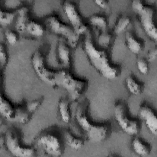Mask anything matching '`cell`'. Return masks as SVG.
Wrapping results in <instances>:
<instances>
[{
    "label": "cell",
    "instance_id": "obj_1",
    "mask_svg": "<svg viewBox=\"0 0 157 157\" xmlns=\"http://www.w3.org/2000/svg\"><path fill=\"white\" fill-rule=\"evenodd\" d=\"M82 45L89 63L102 77L107 80H113L120 76L121 69L110 62L104 50L95 47L88 33L85 37Z\"/></svg>",
    "mask_w": 157,
    "mask_h": 157
},
{
    "label": "cell",
    "instance_id": "obj_2",
    "mask_svg": "<svg viewBox=\"0 0 157 157\" xmlns=\"http://www.w3.org/2000/svg\"><path fill=\"white\" fill-rule=\"evenodd\" d=\"M87 105L83 102L80 104L75 110V118L78 126L85 133L88 140L93 143L105 140L109 134L107 124L91 123L87 115Z\"/></svg>",
    "mask_w": 157,
    "mask_h": 157
},
{
    "label": "cell",
    "instance_id": "obj_3",
    "mask_svg": "<svg viewBox=\"0 0 157 157\" xmlns=\"http://www.w3.org/2000/svg\"><path fill=\"white\" fill-rule=\"evenodd\" d=\"M54 87L61 88L66 90L69 100L75 102L85 91L87 83L75 78L69 71L64 69L55 72Z\"/></svg>",
    "mask_w": 157,
    "mask_h": 157
},
{
    "label": "cell",
    "instance_id": "obj_4",
    "mask_svg": "<svg viewBox=\"0 0 157 157\" xmlns=\"http://www.w3.org/2000/svg\"><path fill=\"white\" fill-rule=\"evenodd\" d=\"M131 6L134 10L139 14L140 24L146 34L152 40H157V29L154 21V10L145 5L140 0L132 1Z\"/></svg>",
    "mask_w": 157,
    "mask_h": 157
},
{
    "label": "cell",
    "instance_id": "obj_5",
    "mask_svg": "<svg viewBox=\"0 0 157 157\" xmlns=\"http://www.w3.org/2000/svg\"><path fill=\"white\" fill-rule=\"evenodd\" d=\"M44 23L50 32L64 39L70 47L74 48L77 47L79 36L72 26L63 23L55 15L48 16L45 18Z\"/></svg>",
    "mask_w": 157,
    "mask_h": 157
},
{
    "label": "cell",
    "instance_id": "obj_6",
    "mask_svg": "<svg viewBox=\"0 0 157 157\" xmlns=\"http://www.w3.org/2000/svg\"><path fill=\"white\" fill-rule=\"evenodd\" d=\"M128 113L127 107L124 102H117L115 104L113 114L117 124L126 134L135 136L139 132L140 126L136 120L129 117Z\"/></svg>",
    "mask_w": 157,
    "mask_h": 157
},
{
    "label": "cell",
    "instance_id": "obj_7",
    "mask_svg": "<svg viewBox=\"0 0 157 157\" xmlns=\"http://www.w3.org/2000/svg\"><path fill=\"white\" fill-rule=\"evenodd\" d=\"M4 144L7 150L13 156L17 157H31L34 155L33 148L24 147L20 142L17 134L9 129L5 134Z\"/></svg>",
    "mask_w": 157,
    "mask_h": 157
},
{
    "label": "cell",
    "instance_id": "obj_8",
    "mask_svg": "<svg viewBox=\"0 0 157 157\" xmlns=\"http://www.w3.org/2000/svg\"><path fill=\"white\" fill-rule=\"evenodd\" d=\"M33 68L37 77L45 83L54 87L55 72L49 70L45 65V58L39 50H35L31 57Z\"/></svg>",
    "mask_w": 157,
    "mask_h": 157
},
{
    "label": "cell",
    "instance_id": "obj_9",
    "mask_svg": "<svg viewBox=\"0 0 157 157\" xmlns=\"http://www.w3.org/2000/svg\"><path fill=\"white\" fill-rule=\"evenodd\" d=\"M37 146L46 155L51 156H60L63 153L61 144L53 134L45 133L40 135L36 140Z\"/></svg>",
    "mask_w": 157,
    "mask_h": 157
},
{
    "label": "cell",
    "instance_id": "obj_10",
    "mask_svg": "<svg viewBox=\"0 0 157 157\" xmlns=\"http://www.w3.org/2000/svg\"><path fill=\"white\" fill-rule=\"evenodd\" d=\"M63 9L72 28L79 36L87 31L88 28L83 22L74 2L70 1H64L63 3Z\"/></svg>",
    "mask_w": 157,
    "mask_h": 157
},
{
    "label": "cell",
    "instance_id": "obj_11",
    "mask_svg": "<svg viewBox=\"0 0 157 157\" xmlns=\"http://www.w3.org/2000/svg\"><path fill=\"white\" fill-rule=\"evenodd\" d=\"M139 116L149 131L154 136L157 134V117L154 111L148 106L143 105L139 107Z\"/></svg>",
    "mask_w": 157,
    "mask_h": 157
},
{
    "label": "cell",
    "instance_id": "obj_12",
    "mask_svg": "<svg viewBox=\"0 0 157 157\" xmlns=\"http://www.w3.org/2000/svg\"><path fill=\"white\" fill-rule=\"evenodd\" d=\"M56 53L58 64L64 67V69L69 68L71 66L70 49L69 46L63 40H60L58 42Z\"/></svg>",
    "mask_w": 157,
    "mask_h": 157
},
{
    "label": "cell",
    "instance_id": "obj_13",
    "mask_svg": "<svg viewBox=\"0 0 157 157\" xmlns=\"http://www.w3.org/2000/svg\"><path fill=\"white\" fill-rule=\"evenodd\" d=\"M17 16L15 29L19 33H23L26 31V25L29 21L28 9L25 6L20 7L17 10Z\"/></svg>",
    "mask_w": 157,
    "mask_h": 157
},
{
    "label": "cell",
    "instance_id": "obj_14",
    "mask_svg": "<svg viewBox=\"0 0 157 157\" xmlns=\"http://www.w3.org/2000/svg\"><path fill=\"white\" fill-rule=\"evenodd\" d=\"M58 107L61 120L66 123H69L71 120L69 100L64 98H61L58 102Z\"/></svg>",
    "mask_w": 157,
    "mask_h": 157
},
{
    "label": "cell",
    "instance_id": "obj_15",
    "mask_svg": "<svg viewBox=\"0 0 157 157\" xmlns=\"http://www.w3.org/2000/svg\"><path fill=\"white\" fill-rule=\"evenodd\" d=\"M0 113L1 115L6 120L12 121L14 117L15 107H12L11 104L7 101L2 94L0 98Z\"/></svg>",
    "mask_w": 157,
    "mask_h": 157
},
{
    "label": "cell",
    "instance_id": "obj_16",
    "mask_svg": "<svg viewBox=\"0 0 157 157\" xmlns=\"http://www.w3.org/2000/svg\"><path fill=\"white\" fill-rule=\"evenodd\" d=\"M131 146L132 150L140 156H148L151 152V147L138 137L133 139Z\"/></svg>",
    "mask_w": 157,
    "mask_h": 157
},
{
    "label": "cell",
    "instance_id": "obj_17",
    "mask_svg": "<svg viewBox=\"0 0 157 157\" xmlns=\"http://www.w3.org/2000/svg\"><path fill=\"white\" fill-rule=\"evenodd\" d=\"M125 43L128 50L134 54H138L142 49L141 43L129 32L126 33Z\"/></svg>",
    "mask_w": 157,
    "mask_h": 157
},
{
    "label": "cell",
    "instance_id": "obj_18",
    "mask_svg": "<svg viewBox=\"0 0 157 157\" xmlns=\"http://www.w3.org/2000/svg\"><path fill=\"white\" fill-rule=\"evenodd\" d=\"M31 114L27 110L25 106H18L15 107L13 122L20 124H26L29 122Z\"/></svg>",
    "mask_w": 157,
    "mask_h": 157
},
{
    "label": "cell",
    "instance_id": "obj_19",
    "mask_svg": "<svg viewBox=\"0 0 157 157\" xmlns=\"http://www.w3.org/2000/svg\"><path fill=\"white\" fill-rule=\"evenodd\" d=\"M64 140L67 146L75 150L80 149L84 145V141L82 139L75 137L69 131L64 132Z\"/></svg>",
    "mask_w": 157,
    "mask_h": 157
},
{
    "label": "cell",
    "instance_id": "obj_20",
    "mask_svg": "<svg viewBox=\"0 0 157 157\" xmlns=\"http://www.w3.org/2000/svg\"><path fill=\"white\" fill-rule=\"evenodd\" d=\"M125 83L128 91L134 95H139L143 91L142 85L136 81L131 75H129L126 78Z\"/></svg>",
    "mask_w": 157,
    "mask_h": 157
},
{
    "label": "cell",
    "instance_id": "obj_21",
    "mask_svg": "<svg viewBox=\"0 0 157 157\" xmlns=\"http://www.w3.org/2000/svg\"><path fill=\"white\" fill-rule=\"evenodd\" d=\"M26 31L34 37H40L44 34V29L43 26L33 20H29L26 27Z\"/></svg>",
    "mask_w": 157,
    "mask_h": 157
},
{
    "label": "cell",
    "instance_id": "obj_22",
    "mask_svg": "<svg viewBox=\"0 0 157 157\" xmlns=\"http://www.w3.org/2000/svg\"><path fill=\"white\" fill-rule=\"evenodd\" d=\"M131 19L126 15H122L117 20L115 27L114 33L116 34H119L123 32L129 25Z\"/></svg>",
    "mask_w": 157,
    "mask_h": 157
},
{
    "label": "cell",
    "instance_id": "obj_23",
    "mask_svg": "<svg viewBox=\"0 0 157 157\" xmlns=\"http://www.w3.org/2000/svg\"><path fill=\"white\" fill-rule=\"evenodd\" d=\"M90 23L96 28L102 30H105L107 26V21L106 18L98 14H93L89 18Z\"/></svg>",
    "mask_w": 157,
    "mask_h": 157
},
{
    "label": "cell",
    "instance_id": "obj_24",
    "mask_svg": "<svg viewBox=\"0 0 157 157\" xmlns=\"http://www.w3.org/2000/svg\"><path fill=\"white\" fill-rule=\"evenodd\" d=\"M17 15V10L15 12H7L2 10H0V23L3 26L10 25L14 20Z\"/></svg>",
    "mask_w": 157,
    "mask_h": 157
},
{
    "label": "cell",
    "instance_id": "obj_25",
    "mask_svg": "<svg viewBox=\"0 0 157 157\" xmlns=\"http://www.w3.org/2000/svg\"><path fill=\"white\" fill-rule=\"evenodd\" d=\"M112 37V36L110 33H107L105 30H102L98 37V44L103 47H107L109 45Z\"/></svg>",
    "mask_w": 157,
    "mask_h": 157
},
{
    "label": "cell",
    "instance_id": "obj_26",
    "mask_svg": "<svg viewBox=\"0 0 157 157\" xmlns=\"http://www.w3.org/2000/svg\"><path fill=\"white\" fill-rule=\"evenodd\" d=\"M137 67L142 74H147L148 72V61L143 58H140L137 61Z\"/></svg>",
    "mask_w": 157,
    "mask_h": 157
},
{
    "label": "cell",
    "instance_id": "obj_27",
    "mask_svg": "<svg viewBox=\"0 0 157 157\" xmlns=\"http://www.w3.org/2000/svg\"><path fill=\"white\" fill-rule=\"evenodd\" d=\"M42 101L40 99L33 100L31 101L28 102L25 106L27 110L31 113H33L36 110L40 107Z\"/></svg>",
    "mask_w": 157,
    "mask_h": 157
},
{
    "label": "cell",
    "instance_id": "obj_28",
    "mask_svg": "<svg viewBox=\"0 0 157 157\" xmlns=\"http://www.w3.org/2000/svg\"><path fill=\"white\" fill-rule=\"evenodd\" d=\"M4 36L7 42L10 45L15 44L18 40L17 34L12 30H7L4 33Z\"/></svg>",
    "mask_w": 157,
    "mask_h": 157
},
{
    "label": "cell",
    "instance_id": "obj_29",
    "mask_svg": "<svg viewBox=\"0 0 157 157\" xmlns=\"http://www.w3.org/2000/svg\"><path fill=\"white\" fill-rule=\"evenodd\" d=\"M8 59L7 53L6 50V47L3 45V44H1L0 45V63H1V67L3 69L4 67L7 64Z\"/></svg>",
    "mask_w": 157,
    "mask_h": 157
},
{
    "label": "cell",
    "instance_id": "obj_30",
    "mask_svg": "<svg viewBox=\"0 0 157 157\" xmlns=\"http://www.w3.org/2000/svg\"><path fill=\"white\" fill-rule=\"evenodd\" d=\"M157 57V49L154 48L151 50L147 55V60L149 62H152L156 59Z\"/></svg>",
    "mask_w": 157,
    "mask_h": 157
},
{
    "label": "cell",
    "instance_id": "obj_31",
    "mask_svg": "<svg viewBox=\"0 0 157 157\" xmlns=\"http://www.w3.org/2000/svg\"><path fill=\"white\" fill-rule=\"evenodd\" d=\"M94 2L101 8H105L108 5V2L105 0H96L94 1Z\"/></svg>",
    "mask_w": 157,
    "mask_h": 157
}]
</instances>
